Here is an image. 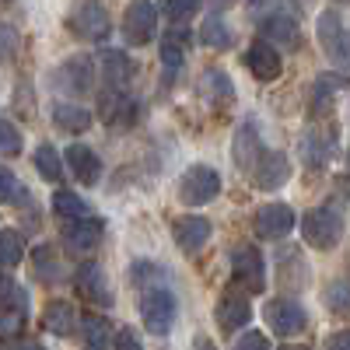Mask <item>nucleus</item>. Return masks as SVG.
Segmentation results:
<instances>
[{"instance_id": "f257e3e1", "label": "nucleus", "mask_w": 350, "mask_h": 350, "mask_svg": "<svg viewBox=\"0 0 350 350\" xmlns=\"http://www.w3.org/2000/svg\"><path fill=\"white\" fill-rule=\"evenodd\" d=\"M343 228H347L343 211L336 207V203H323V207H312V211L301 217V239H305L312 249H319V252H329V249L340 245Z\"/></svg>"}, {"instance_id": "f03ea898", "label": "nucleus", "mask_w": 350, "mask_h": 350, "mask_svg": "<svg viewBox=\"0 0 350 350\" xmlns=\"http://www.w3.org/2000/svg\"><path fill=\"white\" fill-rule=\"evenodd\" d=\"M95 74H98V64L92 60V56H70V60H64L49 74V84L56 88V92L81 98V95H92Z\"/></svg>"}, {"instance_id": "7ed1b4c3", "label": "nucleus", "mask_w": 350, "mask_h": 350, "mask_svg": "<svg viewBox=\"0 0 350 350\" xmlns=\"http://www.w3.org/2000/svg\"><path fill=\"white\" fill-rule=\"evenodd\" d=\"M231 280L245 295H259L267 287V262L256 245H235L231 249Z\"/></svg>"}, {"instance_id": "20e7f679", "label": "nucleus", "mask_w": 350, "mask_h": 350, "mask_svg": "<svg viewBox=\"0 0 350 350\" xmlns=\"http://www.w3.org/2000/svg\"><path fill=\"white\" fill-rule=\"evenodd\" d=\"M319 32V46L340 70H350V28L343 25V18L336 11H323L315 21Z\"/></svg>"}, {"instance_id": "39448f33", "label": "nucleus", "mask_w": 350, "mask_h": 350, "mask_svg": "<svg viewBox=\"0 0 350 350\" xmlns=\"http://www.w3.org/2000/svg\"><path fill=\"white\" fill-rule=\"evenodd\" d=\"M175 312H179V305H175V295L168 287H148L140 295V319L154 336H165L175 326Z\"/></svg>"}, {"instance_id": "423d86ee", "label": "nucleus", "mask_w": 350, "mask_h": 350, "mask_svg": "<svg viewBox=\"0 0 350 350\" xmlns=\"http://www.w3.org/2000/svg\"><path fill=\"white\" fill-rule=\"evenodd\" d=\"M221 193V175L211 165H189L179 179V200L189 203V207H200V203H211Z\"/></svg>"}, {"instance_id": "0eeeda50", "label": "nucleus", "mask_w": 350, "mask_h": 350, "mask_svg": "<svg viewBox=\"0 0 350 350\" xmlns=\"http://www.w3.org/2000/svg\"><path fill=\"white\" fill-rule=\"evenodd\" d=\"M158 36V8L154 0H133L123 14V39L130 46H148Z\"/></svg>"}, {"instance_id": "6e6552de", "label": "nucleus", "mask_w": 350, "mask_h": 350, "mask_svg": "<svg viewBox=\"0 0 350 350\" xmlns=\"http://www.w3.org/2000/svg\"><path fill=\"white\" fill-rule=\"evenodd\" d=\"M262 319L277 336H298L308 326V312L295 301V298H273L262 308Z\"/></svg>"}, {"instance_id": "1a4fd4ad", "label": "nucleus", "mask_w": 350, "mask_h": 350, "mask_svg": "<svg viewBox=\"0 0 350 350\" xmlns=\"http://www.w3.org/2000/svg\"><path fill=\"white\" fill-rule=\"evenodd\" d=\"M70 32L84 42H102L112 32V21L109 11L98 4V0H84V4L70 14Z\"/></svg>"}, {"instance_id": "9d476101", "label": "nucleus", "mask_w": 350, "mask_h": 350, "mask_svg": "<svg viewBox=\"0 0 350 350\" xmlns=\"http://www.w3.org/2000/svg\"><path fill=\"white\" fill-rule=\"evenodd\" d=\"M295 211L287 207V203H267V207H259L252 214V231L259 239H267V242H277L284 235H291L295 231Z\"/></svg>"}, {"instance_id": "9b49d317", "label": "nucleus", "mask_w": 350, "mask_h": 350, "mask_svg": "<svg viewBox=\"0 0 350 350\" xmlns=\"http://www.w3.org/2000/svg\"><path fill=\"white\" fill-rule=\"evenodd\" d=\"M211 231H214V224L203 214H179L172 221V239H175V245H179L186 256H196L203 245H207Z\"/></svg>"}, {"instance_id": "f8f14e48", "label": "nucleus", "mask_w": 350, "mask_h": 350, "mask_svg": "<svg viewBox=\"0 0 350 350\" xmlns=\"http://www.w3.org/2000/svg\"><path fill=\"white\" fill-rule=\"evenodd\" d=\"M98 120H105L112 130L116 126L126 130L140 120V105H137V98H130V92H112V88H105L98 95Z\"/></svg>"}, {"instance_id": "ddd939ff", "label": "nucleus", "mask_w": 350, "mask_h": 350, "mask_svg": "<svg viewBox=\"0 0 350 350\" xmlns=\"http://www.w3.org/2000/svg\"><path fill=\"white\" fill-rule=\"evenodd\" d=\"M214 315H217V326H221L224 333H239L242 326H249V319H252L249 295H245V291H239V287H228L224 295L217 298Z\"/></svg>"}, {"instance_id": "4468645a", "label": "nucleus", "mask_w": 350, "mask_h": 350, "mask_svg": "<svg viewBox=\"0 0 350 350\" xmlns=\"http://www.w3.org/2000/svg\"><path fill=\"white\" fill-rule=\"evenodd\" d=\"M74 287L81 291V298H88V301L98 305V308H109L116 301L112 298V287H109V277H105V270L98 267V262H84V267H77Z\"/></svg>"}, {"instance_id": "2eb2a0df", "label": "nucleus", "mask_w": 350, "mask_h": 350, "mask_svg": "<svg viewBox=\"0 0 350 350\" xmlns=\"http://www.w3.org/2000/svg\"><path fill=\"white\" fill-rule=\"evenodd\" d=\"M245 67H249V74H252L256 81H277V77L284 74V56H280V49H273L270 42L256 39V42L245 49Z\"/></svg>"}, {"instance_id": "dca6fc26", "label": "nucleus", "mask_w": 350, "mask_h": 350, "mask_svg": "<svg viewBox=\"0 0 350 350\" xmlns=\"http://www.w3.org/2000/svg\"><path fill=\"white\" fill-rule=\"evenodd\" d=\"M249 175H252V186H256V189L273 193V189H280V186L291 179V161H287V154H280V151H267Z\"/></svg>"}, {"instance_id": "f3484780", "label": "nucleus", "mask_w": 350, "mask_h": 350, "mask_svg": "<svg viewBox=\"0 0 350 350\" xmlns=\"http://www.w3.org/2000/svg\"><path fill=\"white\" fill-rule=\"evenodd\" d=\"M259 36L262 42H270L273 49H298L301 46V28L295 14H273V18H262L259 21Z\"/></svg>"}, {"instance_id": "a211bd4d", "label": "nucleus", "mask_w": 350, "mask_h": 350, "mask_svg": "<svg viewBox=\"0 0 350 350\" xmlns=\"http://www.w3.org/2000/svg\"><path fill=\"white\" fill-rule=\"evenodd\" d=\"M267 154L262 151V137H259V126L252 120H245L239 130H235V144H231V158L242 172H252L259 165V158Z\"/></svg>"}, {"instance_id": "6ab92c4d", "label": "nucleus", "mask_w": 350, "mask_h": 350, "mask_svg": "<svg viewBox=\"0 0 350 350\" xmlns=\"http://www.w3.org/2000/svg\"><path fill=\"white\" fill-rule=\"evenodd\" d=\"M64 239H67V245L74 252L92 256L102 245V239H105V221H98L95 214L84 217V221H70V224H64Z\"/></svg>"}, {"instance_id": "aec40b11", "label": "nucleus", "mask_w": 350, "mask_h": 350, "mask_svg": "<svg viewBox=\"0 0 350 350\" xmlns=\"http://www.w3.org/2000/svg\"><path fill=\"white\" fill-rule=\"evenodd\" d=\"M64 161H67V168H70V175L77 183H84V186H95L98 179H102V158L88 148V144H70V148L64 151Z\"/></svg>"}, {"instance_id": "412c9836", "label": "nucleus", "mask_w": 350, "mask_h": 350, "mask_svg": "<svg viewBox=\"0 0 350 350\" xmlns=\"http://www.w3.org/2000/svg\"><path fill=\"white\" fill-rule=\"evenodd\" d=\"M98 70H102V81H105V88H112V92H126V84L133 81V60L126 53H120V49H105L102 56H98Z\"/></svg>"}, {"instance_id": "4be33fe9", "label": "nucleus", "mask_w": 350, "mask_h": 350, "mask_svg": "<svg viewBox=\"0 0 350 350\" xmlns=\"http://www.w3.org/2000/svg\"><path fill=\"white\" fill-rule=\"evenodd\" d=\"M42 326L53 333V336H70L74 329H77V308L70 305V301H49L46 308H42Z\"/></svg>"}, {"instance_id": "5701e85b", "label": "nucleus", "mask_w": 350, "mask_h": 350, "mask_svg": "<svg viewBox=\"0 0 350 350\" xmlns=\"http://www.w3.org/2000/svg\"><path fill=\"white\" fill-rule=\"evenodd\" d=\"M329 158H333V137H326L323 130H305V137H301L305 168H326Z\"/></svg>"}, {"instance_id": "b1692460", "label": "nucleus", "mask_w": 350, "mask_h": 350, "mask_svg": "<svg viewBox=\"0 0 350 350\" xmlns=\"http://www.w3.org/2000/svg\"><path fill=\"white\" fill-rule=\"evenodd\" d=\"M92 112H88L84 105H74V102H56L53 105V126L64 130V133H84L92 130Z\"/></svg>"}, {"instance_id": "393cba45", "label": "nucleus", "mask_w": 350, "mask_h": 350, "mask_svg": "<svg viewBox=\"0 0 350 350\" xmlns=\"http://www.w3.org/2000/svg\"><path fill=\"white\" fill-rule=\"evenodd\" d=\"M200 95L214 105H228V102H235V84H231V77L224 70L211 67L200 74Z\"/></svg>"}, {"instance_id": "a878e982", "label": "nucleus", "mask_w": 350, "mask_h": 350, "mask_svg": "<svg viewBox=\"0 0 350 350\" xmlns=\"http://www.w3.org/2000/svg\"><path fill=\"white\" fill-rule=\"evenodd\" d=\"M186 42H189V32L186 28H179V32H172L161 39V67H165V81L172 77V74H179L183 70V64H186Z\"/></svg>"}, {"instance_id": "bb28decb", "label": "nucleus", "mask_w": 350, "mask_h": 350, "mask_svg": "<svg viewBox=\"0 0 350 350\" xmlns=\"http://www.w3.org/2000/svg\"><path fill=\"white\" fill-rule=\"evenodd\" d=\"M53 214L60 217L64 224H70V221H84V217H92V207L77 196V193H70V189H56L53 193Z\"/></svg>"}, {"instance_id": "cd10ccee", "label": "nucleus", "mask_w": 350, "mask_h": 350, "mask_svg": "<svg viewBox=\"0 0 350 350\" xmlns=\"http://www.w3.org/2000/svg\"><path fill=\"white\" fill-rule=\"evenodd\" d=\"M196 36H200V42L207 49H231V42H235V32H231V28L224 25V18H217V14L203 18Z\"/></svg>"}, {"instance_id": "c85d7f7f", "label": "nucleus", "mask_w": 350, "mask_h": 350, "mask_svg": "<svg viewBox=\"0 0 350 350\" xmlns=\"http://www.w3.org/2000/svg\"><path fill=\"white\" fill-rule=\"evenodd\" d=\"M347 88V77L343 74H323V77H315V84H312V109L319 112V109H326L340 92Z\"/></svg>"}, {"instance_id": "c756f323", "label": "nucleus", "mask_w": 350, "mask_h": 350, "mask_svg": "<svg viewBox=\"0 0 350 350\" xmlns=\"http://www.w3.org/2000/svg\"><path fill=\"white\" fill-rule=\"evenodd\" d=\"M32 165H36V172L42 175L46 183H60V179H64V158L56 154L53 144H39V148H36V158H32Z\"/></svg>"}, {"instance_id": "7c9ffc66", "label": "nucleus", "mask_w": 350, "mask_h": 350, "mask_svg": "<svg viewBox=\"0 0 350 350\" xmlns=\"http://www.w3.org/2000/svg\"><path fill=\"white\" fill-rule=\"evenodd\" d=\"M32 277L42 280V284H56V280H60V259H56V252L49 245L36 249V256H32Z\"/></svg>"}, {"instance_id": "2f4dec72", "label": "nucleus", "mask_w": 350, "mask_h": 350, "mask_svg": "<svg viewBox=\"0 0 350 350\" xmlns=\"http://www.w3.org/2000/svg\"><path fill=\"white\" fill-rule=\"evenodd\" d=\"M0 203H8V207H25L28 203V186L11 168H0Z\"/></svg>"}, {"instance_id": "473e14b6", "label": "nucleus", "mask_w": 350, "mask_h": 350, "mask_svg": "<svg viewBox=\"0 0 350 350\" xmlns=\"http://www.w3.org/2000/svg\"><path fill=\"white\" fill-rule=\"evenodd\" d=\"M25 259V242H21V235L14 228H8V231H0V270H11V267H18V262Z\"/></svg>"}, {"instance_id": "72a5a7b5", "label": "nucleus", "mask_w": 350, "mask_h": 350, "mask_svg": "<svg viewBox=\"0 0 350 350\" xmlns=\"http://www.w3.org/2000/svg\"><path fill=\"white\" fill-rule=\"evenodd\" d=\"M249 14L252 18H273V14H295L298 18V4L295 0H249Z\"/></svg>"}, {"instance_id": "f704fd0d", "label": "nucleus", "mask_w": 350, "mask_h": 350, "mask_svg": "<svg viewBox=\"0 0 350 350\" xmlns=\"http://www.w3.org/2000/svg\"><path fill=\"white\" fill-rule=\"evenodd\" d=\"M84 340H88V350H105V343H112L109 323L102 315H88L84 319Z\"/></svg>"}, {"instance_id": "c9c22d12", "label": "nucleus", "mask_w": 350, "mask_h": 350, "mask_svg": "<svg viewBox=\"0 0 350 350\" xmlns=\"http://www.w3.org/2000/svg\"><path fill=\"white\" fill-rule=\"evenodd\" d=\"M21 148H25V137H21V130L8 120V116H0V154H8V158H14V154H21Z\"/></svg>"}, {"instance_id": "e433bc0d", "label": "nucleus", "mask_w": 350, "mask_h": 350, "mask_svg": "<svg viewBox=\"0 0 350 350\" xmlns=\"http://www.w3.org/2000/svg\"><path fill=\"white\" fill-rule=\"evenodd\" d=\"M323 301H326V308H329L333 315H350V284H343V280L329 284L326 295H323Z\"/></svg>"}, {"instance_id": "4c0bfd02", "label": "nucleus", "mask_w": 350, "mask_h": 350, "mask_svg": "<svg viewBox=\"0 0 350 350\" xmlns=\"http://www.w3.org/2000/svg\"><path fill=\"white\" fill-rule=\"evenodd\" d=\"M161 11H165V18H168L172 25H186V21L200 11V0H165Z\"/></svg>"}, {"instance_id": "58836bf2", "label": "nucleus", "mask_w": 350, "mask_h": 350, "mask_svg": "<svg viewBox=\"0 0 350 350\" xmlns=\"http://www.w3.org/2000/svg\"><path fill=\"white\" fill-rule=\"evenodd\" d=\"M112 350H144L140 333L133 326H120V329L112 333Z\"/></svg>"}, {"instance_id": "ea45409f", "label": "nucleus", "mask_w": 350, "mask_h": 350, "mask_svg": "<svg viewBox=\"0 0 350 350\" xmlns=\"http://www.w3.org/2000/svg\"><path fill=\"white\" fill-rule=\"evenodd\" d=\"M235 350H270V340L262 336L259 329H252V333H242L235 340Z\"/></svg>"}, {"instance_id": "a19ab883", "label": "nucleus", "mask_w": 350, "mask_h": 350, "mask_svg": "<svg viewBox=\"0 0 350 350\" xmlns=\"http://www.w3.org/2000/svg\"><path fill=\"white\" fill-rule=\"evenodd\" d=\"M25 326V315H11V312H0V336H18Z\"/></svg>"}, {"instance_id": "79ce46f5", "label": "nucleus", "mask_w": 350, "mask_h": 350, "mask_svg": "<svg viewBox=\"0 0 350 350\" xmlns=\"http://www.w3.org/2000/svg\"><path fill=\"white\" fill-rule=\"evenodd\" d=\"M326 350H350V329H340L326 340Z\"/></svg>"}, {"instance_id": "37998d69", "label": "nucleus", "mask_w": 350, "mask_h": 350, "mask_svg": "<svg viewBox=\"0 0 350 350\" xmlns=\"http://www.w3.org/2000/svg\"><path fill=\"white\" fill-rule=\"evenodd\" d=\"M193 350H217V347H214V340H211V336H203V333H200V336L193 340Z\"/></svg>"}, {"instance_id": "c03bdc74", "label": "nucleus", "mask_w": 350, "mask_h": 350, "mask_svg": "<svg viewBox=\"0 0 350 350\" xmlns=\"http://www.w3.org/2000/svg\"><path fill=\"white\" fill-rule=\"evenodd\" d=\"M14 350H46L42 343H36V340H18L14 343Z\"/></svg>"}, {"instance_id": "a18cd8bd", "label": "nucleus", "mask_w": 350, "mask_h": 350, "mask_svg": "<svg viewBox=\"0 0 350 350\" xmlns=\"http://www.w3.org/2000/svg\"><path fill=\"white\" fill-rule=\"evenodd\" d=\"M280 350H308V347H295V343H287V347H280Z\"/></svg>"}, {"instance_id": "49530a36", "label": "nucleus", "mask_w": 350, "mask_h": 350, "mask_svg": "<svg viewBox=\"0 0 350 350\" xmlns=\"http://www.w3.org/2000/svg\"><path fill=\"white\" fill-rule=\"evenodd\" d=\"M0 350H4V347H0Z\"/></svg>"}]
</instances>
